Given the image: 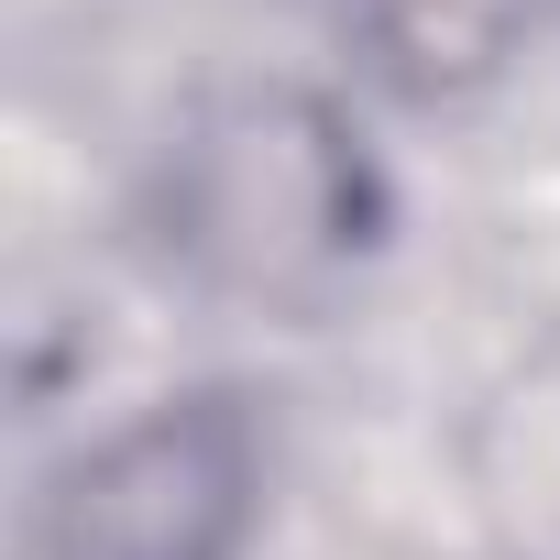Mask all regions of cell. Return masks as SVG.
<instances>
[{
  "instance_id": "cell-1",
  "label": "cell",
  "mask_w": 560,
  "mask_h": 560,
  "mask_svg": "<svg viewBox=\"0 0 560 560\" xmlns=\"http://www.w3.org/2000/svg\"><path fill=\"white\" fill-rule=\"evenodd\" d=\"M143 231L209 298L319 308L385 242V176L341 100L298 78H242V89H209L154 143Z\"/></svg>"
},
{
  "instance_id": "cell-2",
  "label": "cell",
  "mask_w": 560,
  "mask_h": 560,
  "mask_svg": "<svg viewBox=\"0 0 560 560\" xmlns=\"http://www.w3.org/2000/svg\"><path fill=\"white\" fill-rule=\"evenodd\" d=\"M264 527L253 385H176L67 451L34 494V560H242Z\"/></svg>"
}]
</instances>
